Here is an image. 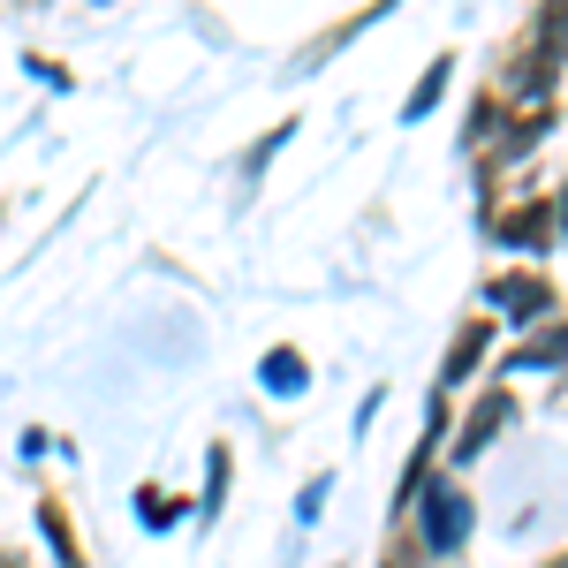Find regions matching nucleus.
<instances>
[{"label":"nucleus","instance_id":"f257e3e1","mask_svg":"<svg viewBox=\"0 0 568 568\" xmlns=\"http://www.w3.org/2000/svg\"><path fill=\"white\" fill-rule=\"evenodd\" d=\"M463 538H470V493L463 485H433L425 493V546L433 554H463Z\"/></svg>","mask_w":568,"mask_h":568},{"label":"nucleus","instance_id":"f03ea898","mask_svg":"<svg viewBox=\"0 0 568 568\" xmlns=\"http://www.w3.org/2000/svg\"><path fill=\"white\" fill-rule=\"evenodd\" d=\"M485 296H493V304H508V318H524V326L554 311V288H546V281H530V273H508V281H493Z\"/></svg>","mask_w":568,"mask_h":568},{"label":"nucleus","instance_id":"7ed1b4c3","mask_svg":"<svg viewBox=\"0 0 568 568\" xmlns=\"http://www.w3.org/2000/svg\"><path fill=\"white\" fill-rule=\"evenodd\" d=\"M561 356H568V318H561V326H546L538 342H524V349L508 356V372H546V364H561Z\"/></svg>","mask_w":568,"mask_h":568},{"label":"nucleus","instance_id":"20e7f679","mask_svg":"<svg viewBox=\"0 0 568 568\" xmlns=\"http://www.w3.org/2000/svg\"><path fill=\"white\" fill-rule=\"evenodd\" d=\"M258 379H265V394H304V356L296 349H265V364H258Z\"/></svg>","mask_w":568,"mask_h":568},{"label":"nucleus","instance_id":"39448f33","mask_svg":"<svg viewBox=\"0 0 568 568\" xmlns=\"http://www.w3.org/2000/svg\"><path fill=\"white\" fill-rule=\"evenodd\" d=\"M500 425H508V394L493 387V394H485V402H478V417L463 425V455H478V447H485V439H493V433H500Z\"/></svg>","mask_w":568,"mask_h":568},{"label":"nucleus","instance_id":"423d86ee","mask_svg":"<svg viewBox=\"0 0 568 568\" xmlns=\"http://www.w3.org/2000/svg\"><path fill=\"white\" fill-rule=\"evenodd\" d=\"M447 69H455V61H433V69H425V84L409 91V106H402V122H425V114L439 106V91H447Z\"/></svg>","mask_w":568,"mask_h":568},{"label":"nucleus","instance_id":"0eeeda50","mask_svg":"<svg viewBox=\"0 0 568 568\" xmlns=\"http://www.w3.org/2000/svg\"><path fill=\"white\" fill-rule=\"evenodd\" d=\"M39 530L53 538V561H61V568H84V554H77V538H69V524H61V508H39Z\"/></svg>","mask_w":568,"mask_h":568},{"label":"nucleus","instance_id":"6e6552de","mask_svg":"<svg viewBox=\"0 0 568 568\" xmlns=\"http://www.w3.org/2000/svg\"><path fill=\"white\" fill-rule=\"evenodd\" d=\"M478 356H485V326H463V334H455V349H447V379H463Z\"/></svg>","mask_w":568,"mask_h":568},{"label":"nucleus","instance_id":"1a4fd4ad","mask_svg":"<svg viewBox=\"0 0 568 568\" xmlns=\"http://www.w3.org/2000/svg\"><path fill=\"white\" fill-rule=\"evenodd\" d=\"M136 516H144L152 530H175L182 524V508H175V500H160V485H144V493H136Z\"/></svg>","mask_w":568,"mask_h":568},{"label":"nucleus","instance_id":"9d476101","mask_svg":"<svg viewBox=\"0 0 568 568\" xmlns=\"http://www.w3.org/2000/svg\"><path fill=\"white\" fill-rule=\"evenodd\" d=\"M508 243H524V251H538V243H546V213H524V220H508Z\"/></svg>","mask_w":568,"mask_h":568},{"label":"nucleus","instance_id":"9b49d317","mask_svg":"<svg viewBox=\"0 0 568 568\" xmlns=\"http://www.w3.org/2000/svg\"><path fill=\"white\" fill-rule=\"evenodd\" d=\"M318 508H326V478H311L304 493H296V516H304V524H311V516H318Z\"/></svg>","mask_w":568,"mask_h":568},{"label":"nucleus","instance_id":"f8f14e48","mask_svg":"<svg viewBox=\"0 0 568 568\" xmlns=\"http://www.w3.org/2000/svg\"><path fill=\"white\" fill-rule=\"evenodd\" d=\"M0 568H23V561H16V554H0Z\"/></svg>","mask_w":568,"mask_h":568},{"label":"nucleus","instance_id":"ddd939ff","mask_svg":"<svg viewBox=\"0 0 568 568\" xmlns=\"http://www.w3.org/2000/svg\"><path fill=\"white\" fill-rule=\"evenodd\" d=\"M554 568H568V554H561V561H554Z\"/></svg>","mask_w":568,"mask_h":568}]
</instances>
